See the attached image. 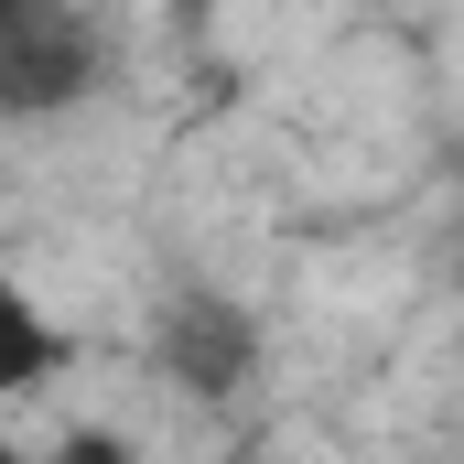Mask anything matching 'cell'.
Returning <instances> with one entry per match:
<instances>
[{
	"label": "cell",
	"mask_w": 464,
	"mask_h": 464,
	"mask_svg": "<svg viewBox=\"0 0 464 464\" xmlns=\"http://www.w3.org/2000/svg\"><path fill=\"white\" fill-rule=\"evenodd\" d=\"M98 87V44L65 11H0V119H54Z\"/></svg>",
	"instance_id": "1"
},
{
	"label": "cell",
	"mask_w": 464,
	"mask_h": 464,
	"mask_svg": "<svg viewBox=\"0 0 464 464\" xmlns=\"http://www.w3.org/2000/svg\"><path fill=\"white\" fill-rule=\"evenodd\" d=\"M0 464H22V443H0Z\"/></svg>",
	"instance_id": "5"
},
{
	"label": "cell",
	"mask_w": 464,
	"mask_h": 464,
	"mask_svg": "<svg viewBox=\"0 0 464 464\" xmlns=\"http://www.w3.org/2000/svg\"><path fill=\"white\" fill-rule=\"evenodd\" d=\"M54 367H65V335H54V314H44L22 281H0V400L44 389Z\"/></svg>",
	"instance_id": "3"
},
{
	"label": "cell",
	"mask_w": 464,
	"mask_h": 464,
	"mask_svg": "<svg viewBox=\"0 0 464 464\" xmlns=\"http://www.w3.org/2000/svg\"><path fill=\"white\" fill-rule=\"evenodd\" d=\"M54 464H130V454H119L109 432H76V443H65V454H54Z\"/></svg>",
	"instance_id": "4"
},
{
	"label": "cell",
	"mask_w": 464,
	"mask_h": 464,
	"mask_svg": "<svg viewBox=\"0 0 464 464\" xmlns=\"http://www.w3.org/2000/svg\"><path fill=\"white\" fill-rule=\"evenodd\" d=\"M162 367H173V389H195V400H237L248 367H259L248 303H227V292H184V303L162 314Z\"/></svg>",
	"instance_id": "2"
}]
</instances>
